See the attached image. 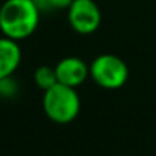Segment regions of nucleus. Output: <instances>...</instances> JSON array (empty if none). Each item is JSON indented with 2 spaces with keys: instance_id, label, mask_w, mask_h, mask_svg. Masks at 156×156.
<instances>
[{
  "instance_id": "4",
  "label": "nucleus",
  "mask_w": 156,
  "mask_h": 156,
  "mask_svg": "<svg viewBox=\"0 0 156 156\" xmlns=\"http://www.w3.org/2000/svg\"><path fill=\"white\" fill-rule=\"evenodd\" d=\"M103 16L95 0H73L67 8L69 26L80 35L94 34L101 25Z\"/></svg>"
},
{
  "instance_id": "9",
  "label": "nucleus",
  "mask_w": 156,
  "mask_h": 156,
  "mask_svg": "<svg viewBox=\"0 0 156 156\" xmlns=\"http://www.w3.org/2000/svg\"><path fill=\"white\" fill-rule=\"evenodd\" d=\"M73 0H34V3L40 9V12H49V11H58L66 9L70 6Z\"/></svg>"
},
{
  "instance_id": "7",
  "label": "nucleus",
  "mask_w": 156,
  "mask_h": 156,
  "mask_svg": "<svg viewBox=\"0 0 156 156\" xmlns=\"http://www.w3.org/2000/svg\"><path fill=\"white\" fill-rule=\"evenodd\" d=\"M34 83L37 84L38 89H41L43 92L54 87L58 83V78H57V72L55 67L51 66H38L34 70Z\"/></svg>"
},
{
  "instance_id": "5",
  "label": "nucleus",
  "mask_w": 156,
  "mask_h": 156,
  "mask_svg": "<svg viewBox=\"0 0 156 156\" xmlns=\"http://www.w3.org/2000/svg\"><path fill=\"white\" fill-rule=\"evenodd\" d=\"M58 83L78 89L87 78H90L89 64L80 57H64L55 66Z\"/></svg>"
},
{
  "instance_id": "6",
  "label": "nucleus",
  "mask_w": 156,
  "mask_h": 156,
  "mask_svg": "<svg viewBox=\"0 0 156 156\" xmlns=\"http://www.w3.org/2000/svg\"><path fill=\"white\" fill-rule=\"evenodd\" d=\"M22 63V48L17 40L0 37V78L14 75Z\"/></svg>"
},
{
  "instance_id": "8",
  "label": "nucleus",
  "mask_w": 156,
  "mask_h": 156,
  "mask_svg": "<svg viewBox=\"0 0 156 156\" xmlns=\"http://www.w3.org/2000/svg\"><path fill=\"white\" fill-rule=\"evenodd\" d=\"M20 84L14 78V75L0 78V98L3 100H12L19 95Z\"/></svg>"
},
{
  "instance_id": "1",
  "label": "nucleus",
  "mask_w": 156,
  "mask_h": 156,
  "mask_svg": "<svg viewBox=\"0 0 156 156\" xmlns=\"http://www.w3.org/2000/svg\"><path fill=\"white\" fill-rule=\"evenodd\" d=\"M40 14L34 0H5L0 5V32L17 41L26 40L37 31Z\"/></svg>"
},
{
  "instance_id": "3",
  "label": "nucleus",
  "mask_w": 156,
  "mask_h": 156,
  "mask_svg": "<svg viewBox=\"0 0 156 156\" xmlns=\"http://www.w3.org/2000/svg\"><path fill=\"white\" fill-rule=\"evenodd\" d=\"M89 70L92 81L106 90L121 89L129 80V66L121 57L113 54L95 57L89 64Z\"/></svg>"
},
{
  "instance_id": "2",
  "label": "nucleus",
  "mask_w": 156,
  "mask_h": 156,
  "mask_svg": "<svg viewBox=\"0 0 156 156\" xmlns=\"http://www.w3.org/2000/svg\"><path fill=\"white\" fill-rule=\"evenodd\" d=\"M44 115L55 124H69L76 119L81 110V100L75 87L57 83L43 92L41 100Z\"/></svg>"
}]
</instances>
